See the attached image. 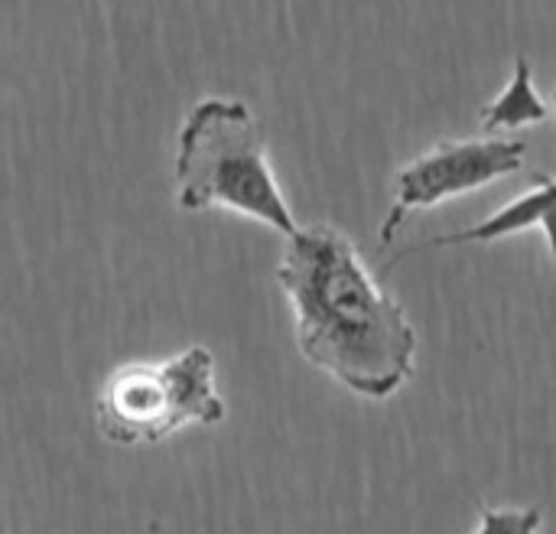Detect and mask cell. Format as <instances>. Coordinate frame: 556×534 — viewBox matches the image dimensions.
Wrapping results in <instances>:
<instances>
[{"mask_svg": "<svg viewBox=\"0 0 556 534\" xmlns=\"http://www.w3.org/2000/svg\"><path fill=\"white\" fill-rule=\"evenodd\" d=\"M300 356L365 401L394 398L417 375V330L332 222L300 225L274 271Z\"/></svg>", "mask_w": 556, "mask_h": 534, "instance_id": "obj_1", "label": "cell"}, {"mask_svg": "<svg viewBox=\"0 0 556 534\" xmlns=\"http://www.w3.org/2000/svg\"><path fill=\"white\" fill-rule=\"evenodd\" d=\"M173 183L182 212H231L283 238L300 228L270 166L264 131L241 98L208 95L186 111Z\"/></svg>", "mask_w": 556, "mask_h": 534, "instance_id": "obj_2", "label": "cell"}, {"mask_svg": "<svg viewBox=\"0 0 556 534\" xmlns=\"http://www.w3.org/2000/svg\"><path fill=\"white\" fill-rule=\"evenodd\" d=\"M208 346H186L169 359L117 365L94 395V427L117 447H147L186 427H215L228 405Z\"/></svg>", "mask_w": 556, "mask_h": 534, "instance_id": "obj_3", "label": "cell"}, {"mask_svg": "<svg viewBox=\"0 0 556 534\" xmlns=\"http://www.w3.org/2000/svg\"><path fill=\"white\" fill-rule=\"evenodd\" d=\"M528 166V144L521 137H446L417 153L394 173V199L381 222V248L394 245L407 219L450 199L479 193Z\"/></svg>", "mask_w": 556, "mask_h": 534, "instance_id": "obj_4", "label": "cell"}, {"mask_svg": "<svg viewBox=\"0 0 556 534\" xmlns=\"http://www.w3.org/2000/svg\"><path fill=\"white\" fill-rule=\"evenodd\" d=\"M551 206H554V176H538V183L531 189H525L521 196H515L511 202H505L502 209H495L489 219L459 228V232H443L433 235L427 241H420L417 248H407L404 254L414 251H427V248H463V245H492L511 235H525V232H541L544 245L554 248L551 241Z\"/></svg>", "mask_w": 556, "mask_h": 534, "instance_id": "obj_5", "label": "cell"}, {"mask_svg": "<svg viewBox=\"0 0 556 534\" xmlns=\"http://www.w3.org/2000/svg\"><path fill=\"white\" fill-rule=\"evenodd\" d=\"M554 114L551 101L538 91L534 85V69L528 62V55H515V72L511 82L498 91V98H492L482 114H479V131L482 134H508V131H521V127H534V124H547Z\"/></svg>", "mask_w": 556, "mask_h": 534, "instance_id": "obj_6", "label": "cell"}, {"mask_svg": "<svg viewBox=\"0 0 556 534\" xmlns=\"http://www.w3.org/2000/svg\"><path fill=\"white\" fill-rule=\"evenodd\" d=\"M476 529L469 534H541L544 529V509L541 506H505L495 509L482 499H476Z\"/></svg>", "mask_w": 556, "mask_h": 534, "instance_id": "obj_7", "label": "cell"}]
</instances>
